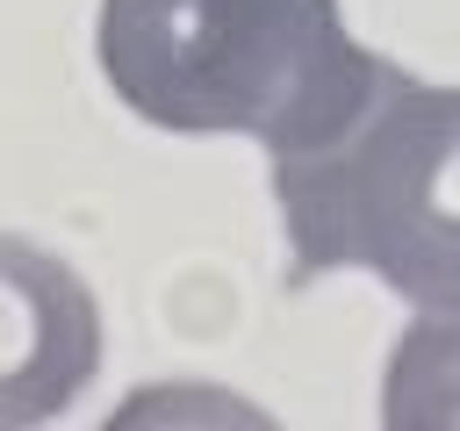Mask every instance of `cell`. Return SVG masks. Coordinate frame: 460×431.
Here are the masks:
<instances>
[{
  "mask_svg": "<svg viewBox=\"0 0 460 431\" xmlns=\"http://www.w3.org/2000/svg\"><path fill=\"white\" fill-rule=\"evenodd\" d=\"M288 273H374L410 309H460V86L381 57L359 108L273 158Z\"/></svg>",
  "mask_w": 460,
  "mask_h": 431,
  "instance_id": "2",
  "label": "cell"
},
{
  "mask_svg": "<svg viewBox=\"0 0 460 431\" xmlns=\"http://www.w3.org/2000/svg\"><path fill=\"white\" fill-rule=\"evenodd\" d=\"M101 374V302L36 237L0 230V431L65 417Z\"/></svg>",
  "mask_w": 460,
  "mask_h": 431,
  "instance_id": "3",
  "label": "cell"
},
{
  "mask_svg": "<svg viewBox=\"0 0 460 431\" xmlns=\"http://www.w3.org/2000/svg\"><path fill=\"white\" fill-rule=\"evenodd\" d=\"M108 93L172 136H252L266 158L331 136L381 72L338 0H101Z\"/></svg>",
  "mask_w": 460,
  "mask_h": 431,
  "instance_id": "1",
  "label": "cell"
},
{
  "mask_svg": "<svg viewBox=\"0 0 460 431\" xmlns=\"http://www.w3.org/2000/svg\"><path fill=\"white\" fill-rule=\"evenodd\" d=\"M388 431H460V309H417L381 366Z\"/></svg>",
  "mask_w": 460,
  "mask_h": 431,
  "instance_id": "4",
  "label": "cell"
}]
</instances>
